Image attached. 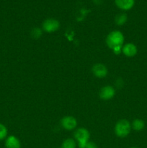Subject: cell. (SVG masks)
<instances>
[{"mask_svg":"<svg viewBox=\"0 0 147 148\" xmlns=\"http://www.w3.org/2000/svg\"><path fill=\"white\" fill-rule=\"evenodd\" d=\"M124 43V36L119 30H114L110 33L106 38V43L110 49H112L114 53H120L121 48Z\"/></svg>","mask_w":147,"mask_h":148,"instance_id":"cell-1","label":"cell"},{"mask_svg":"<svg viewBox=\"0 0 147 148\" xmlns=\"http://www.w3.org/2000/svg\"><path fill=\"white\" fill-rule=\"evenodd\" d=\"M131 125L126 119H121L117 122L115 127V133L118 137L124 138L129 134Z\"/></svg>","mask_w":147,"mask_h":148,"instance_id":"cell-2","label":"cell"},{"mask_svg":"<svg viewBox=\"0 0 147 148\" xmlns=\"http://www.w3.org/2000/svg\"><path fill=\"white\" fill-rule=\"evenodd\" d=\"M89 131L84 128H79L74 132V138L78 142L79 148H85L86 143L89 142Z\"/></svg>","mask_w":147,"mask_h":148,"instance_id":"cell-3","label":"cell"},{"mask_svg":"<svg viewBox=\"0 0 147 148\" xmlns=\"http://www.w3.org/2000/svg\"><path fill=\"white\" fill-rule=\"evenodd\" d=\"M43 29L47 33H53L56 31L60 27V23L56 19L49 18L43 23Z\"/></svg>","mask_w":147,"mask_h":148,"instance_id":"cell-4","label":"cell"},{"mask_svg":"<svg viewBox=\"0 0 147 148\" xmlns=\"http://www.w3.org/2000/svg\"><path fill=\"white\" fill-rule=\"evenodd\" d=\"M61 126L66 130H72L76 128L77 125V121L76 119L73 116H65L61 120Z\"/></svg>","mask_w":147,"mask_h":148,"instance_id":"cell-5","label":"cell"},{"mask_svg":"<svg viewBox=\"0 0 147 148\" xmlns=\"http://www.w3.org/2000/svg\"><path fill=\"white\" fill-rule=\"evenodd\" d=\"M115 89L112 86L107 85V86H105L102 88H101L99 95L101 99L108 101V100L112 99L114 97V95H115Z\"/></svg>","mask_w":147,"mask_h":148,"instance_id":"cell-6","label":"cell"},{"mask_svg":"<svg viewBox=\"0 0 147 148\" xmlns=\"http://www.w3.org/2000/svg\"><path fill=\"white\" fill-rule=\"evenodd\" d=\"M92 73L95 77L99 78L105 77L108 75V69L102 64H96L92 68Z\"/></svg>","mask_w":147,"mask_h":148,"instance_id":"cell-7","label":"cell"},{"mask_svg":"<svg viewBox=\"0 0 147 148\" xmlns=\"http://www.w3.org/2000/svg\"><path fill=\"white\" fill-rule=\"evenodd\" d=\"M122 51L123 54L128 57H133V56L136 55L138 49H137V47L135 44L132 43H128L122 46Z\"/></svg>","mask_w":147,"mask_h":148,"instance_id":"cell-8","label":"cell"},{"mask_svg":"<svg viewBox=\"0 0 147 148\" xmlns=\"http://www.w3.org/2000/svg\"><path fill=\"white\" fill-rule=\"evenodd\" d=\"M115 4L122 10H129L133 8L135 4V0H115Z\"/></svg>","mask_w":147,"mask_h":148,"instance_id":"cell-9","label":"cell"},{"mask_svg":"<svg viewBox=\"0 0 147 148\" xmlns=\"http://www.w3.org/2000/svg\"><path fill=\"white\" fill-rule=\"evenodd\" d=\"M5 146L7 148H21V143L17 137L12 135L6 140Z\"/></svg>","mask_w":147,"mask_h":148,"instance_id":"cell-10","label":"cell"},{"mask_svg":"<svg viewBox=\"0 0 147 148\" xmlns=\"http://www.w3.org/2000/svg\"><path fill=\"white\" fill-rule=\"evenodd\" d=\"M144 127H145V123L142 119H136L133 120L132 122V128L135 131H141L144 130Z\"/></svg>","mask_w":147,"mask_h":148,"instance_id":"cell-11","label":"cell"},{"mask_svg":"<svg viewBox=\"0 0 147 148\" xmlns=\"http://www.w3.org/2000/svg\"><path fill=\"white\" fill-rule=\"evenodd\" d=\"M76 142L73 139H66L62 143L61 148H76Z\"/></svg>","mask_w":147,"mask_h":148,"instance_id":"cell-12","label":"cell"},{"mask_svg":"<svg viewBox=\"0 0 147 148\" xmlns=\"http://www.w3.org/2000/svg\"><path fill=\"white\" fill-rule=\"evenodd\" d=\"M115 23H116L118 25H122L125 24L127 21V15L124 13H121V14H118V15L115 17Z\"/></svg>","mask_w":147,"mask_h":148,"instance_id":"cell-13","label":"cell"},{"mask_svg":"<svg viewBox=\"0 0 147 148\" xmlns=\"http://www.w3.org/2000/svg\"><path fill=\"white\" fill-rule=\"evenodd\" d=\"M31 36L33 38L37 39L39 38H40V36H42V31L40 28L38 27H35L31 31Z\"/></svg>","mask_w":147,"mask_h":148,"instance_id":"cell-14","label":"cell"},{"mask_svg":"<svg viewBox=\"0 0 147 148\" xmlns=\"http://www.w3.org/2000/svg\"><path fill=\"white\" fill-rule=\"evenodd\" d=\"M7 130L5 126L2 124H0V140H2L7 137Z\"/></svg>","mask_w":147,"mask_h":148,"instance_id":"cell-15","label":"cell"},{"mask_svg":"<svg viewBox=\"0 0 147 148\" xmlns=\"http://www.w3.org/2000/svg\"><path fill=\"white\" fill-rule=\"evenodd\" d=\"M85 148H97V145L94 142H88L86 143Z\"/></svg>","mask_w":147,"mask_h":148,"instance_id":"cell-16","label":"cell"},{"mask_svg":"<svg viewBox=\"0 0 147 148\" xmlns=\"http://www.w3.org/2000/svg\"><path fill=\"white\" fill-rule=\"evenodd\" d=\"M130 148H138V147H130Z\"/></svg>","mask_w":147,"mask_h":148,"instance_id":"cell-17","label":"cell"},{"mask_svg":"<svg viewBox=\"0 0 147 148\" xmlns=\"http://www.w3.org/2000/svg\"><path fill=\"white\" fill-rule=\"evenodd\" d=\"M59 148H61V147H59Z\"/></svg>","mask_w":147,"mask_h":148,"instance_id":"cell-18","label":"cell"}]
</instances>
